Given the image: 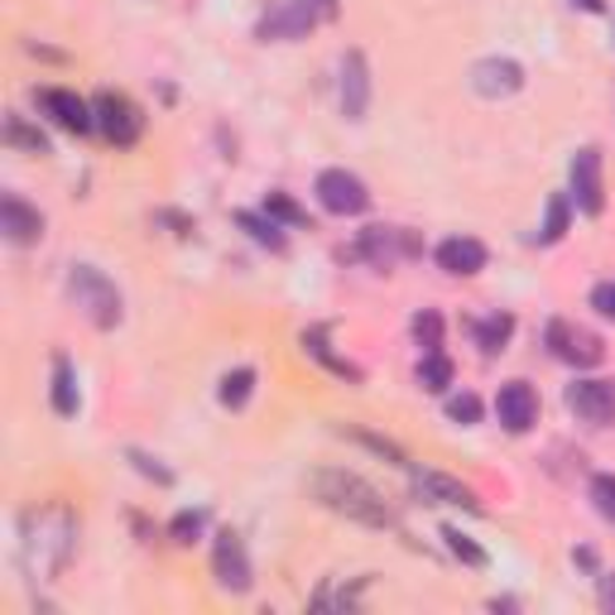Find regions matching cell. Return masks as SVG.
I'll use <instances>...</instances> for the list:
<instances>
[{"label": "cell", "mask_w": 615, "mask_h": 615, "mask_svg": "<svg viewBox=\"0 0 615 615\" xmlns=\"http://www.w3.org/2000/svg\"><path fill=\"white\" fill-rule=\"evenodd\" d=\"M77 548V515L68 505H44V509H30L20 519V558L30 568V578L39 582H54L63 568H68Z\"/></svg>", "instance_id": "1"}, {"label": "cell", "mask_w": 615, "mask_h": 615, "mask_svg": "<svg viewBox=\"0 0 615 615\" xmlns=\"http://www.w3.org/2000/svg\"><path fill=\"white\" fill-rule=\"evenodd\" d=\"M308 491L318 505L351 519V525H365V529H395L399 525L395 505H389L365 476H356V471H347V466H318L308 476Z\"/></svg>", "instance_id": "2"}, {"label": "cell", "mask_w": 615, "mask_h": 615, "mask_svg": "<svg viewBox=\"0 0 615 615\" xmlns=\"http://www.w3.org/2000/svg\"><path fill=\"white\" fill-rule=\"evenodd\" d=\"M68 298L77 308H83V318L91 322V327H116L125 318V298H121V289L101 274L97 265H73L68 270Z\"/></svg>", "instance_id": "3"}, {"label": "cell", "mask_w": 615, "mask_h": 615, "mask_svg": "<svg viewBox=\"0 0 615 615\" xmlns=\"http://www.w3.org/2000/svg\"><path fill=\"white\" fill-rule=\"evenodd\" d=\"M91 116H97V130L111 140V145H135L145 135V111L125 97V91H97L91 97Z\"/></svg>", "instance_id": "4"}, {"label": "cell", "mask_w": 615, "mask_h": 615, "mask_svg": "<svg viewBox=\"0 0 615 615\" xmlns=\"http://www.w3.org/2000/svg\"><path fill=\"white\" fill-rule=\"evenodd\" d=\"M212 572H217V586L231 596H245L255 586V568H251V553H245V539L235 529H221L217 543H212Z\"/></svg>", "instance_id": "5"}, {"label": "cell", "mask_w": 615, "mask_h": 615, "mask_svg": "<svg viewBox=\"0 0 615 615\" xmlns=\"http://www.w3.org/2000/svg\"><path fill=\"white\" fill-rule=\"evenodd\" d=\"M312 193H318L322 212H332V217H361L365 207H371L365 183L356 174H347V168H322L318 183H312Z\"/></svg>", "instance_id": "6"}, {"label": "cell", "mask_w": 615, "mask_h": 615, "mask_svg": "<svg viewBox=\"0 0 615 615\" xmlns=\"http://www.w3.org/2000/svg\"><path fill=\"white\" fill-rule=\"evenodd\" d=\"M568 178H572V207H578L582 217H601L606 212V178H601V150H578L572 154V168H568Z\"/></svg>", "instance_id": "7"}, {"label": "cell", "mask_w": 615, "mask_h": 615, "mask_svg": "<svg viewBox=\"0 0 615 615\" xmlns=\"http://www.w3.org/2000/svg\"><path fill=\"white\" fill-rule=\"evenodd\" d=\"M318 20H322V10L312 6V0H279V6H274L270 15L255 24V34L265 39V44H270V39H274V44H294V39H308V30Z\"/></svg>", "instance_id": "8"}, {"label": "cell", "mask_w": 615, "mask_h": 615, "mask_svg": "<svg viewBox=\"0 0 615 615\" xmlns=\"http://www.w3.org/2000/svg\"><path fill=\"white\" fill-rule=\"evenodd\" d=\"M418 251H424V245H418L414 231H404V227H365L361 231V245L351 255H365L375 270H389L395 260L418 255Z\"/></svg>", "instance_id": "9"}, {"label": "cell", "mask_w": 615, "mask_h": 615, "mask_svg": "<svg viewBox=\"0 0 615 615\" xmlns=\"http://www.w3.org/2000/svg\"><path fill=\"white\" fill-rule=\"evenodd\" d=\"M548 347H553L558 361L582 365V371H586V365H601V356H606V347H601L596 332H586V327H572V322H562V318L548 322Z\"/></svg>", "instance_id": "10"}, {"label": "cell", "mask_w": 615, "mask_h": 615, "mask_svg": "<svg viewBox=\"0 0 615 615\" xmlns=\"http://www.w3.org/2000/svg\"><path fill=\"white\" fill-rule=\"evenodd\" d=\"M568 409L592 428L615 424V381H578L568 385Z\"/></svg>", "instance_id": "11"}, {"label": "cell", "mask_w": 615, "mask_h": 615, "mask_svg": "<svg viewBox=\"0 0 615 615\" xmlns=\"http://www.w3.org/2000/svg\"><path fill=\"white\" fill-rule=\"evenodd\" d=\"M519 87H525V68H519L515 58H481L476 68H471V91L486 101L515 97Z\"/></svg>", "instance_id": "12"}, {"label": "cell", "mask_w": 615, "mask_h": 615, "mask_svg": "<svg viewBox=\"0 0 615 615\" xmlns=\"http://www.w3.org/2000/svg\"><path fill=\"white\" fill-rule=\"evenodd\" d=\"M495 418H501V428H509V433H529V428L539 424V395H534V385H525V381L501 385V395H495Z\"/></svg>", "instance_id": "13"}, {"label": "cell", "mask_w": 615, "mask_h": 615, "mask_svg": "<svg viewBox=\"0 0 615 615\" xmlns=\"http://www.w3.org/2000/svg\"><path fill=\"white\" fill-rule=\"evenodd\" d=\"M39 107H44L48 121L63 125V130H73V135H83V130L97 125V116H91V101H83L68 87H44V91H39Z\"/></svg>", "instance_id": "14"}, {"label": "cell", "mask_w": 615, "mask_h": 615, "mask_svg": "<svg viewBox=\"0 0 615 615\" xmlns=\"http://www.w3.org/2000/svg\"><path fill=\"white\" fill-rule=\"evenodd\" d=\"M371 111V63L361 48H347L342 58V116L347 121H365Z\"/></svg>", "instance_id": "15"}, {"label": "cell", "mask_w": 615, "mask_h": 615, "mask_svg": "<svg viewBox=\"0 0 615 615\" xmlns=\"http://www.w3.org/2000/svg\"><path fill=\"white\" fill-rule=\"evenodd\" d=\"M414 476V491L424 495V505H457V509H471V515H481V501H476V491L462 486V481H452V476H442V471H409Z\"/></svg>", "instance_id": "16"}, {"label": "cell", "mask_w": 615, "mask_h": 615, "mask_svg": "<svg viewBox=\"0 0 615 615\" xmlns=\"http://www.w3.org/2000/svg\"><path fill=\"white\" fill-rule=\"evenodd\" d=\"M0 231H6L10 245H34L39 235H44V217H39V207H30L20 193H6V198H0Z\"/></svg>", "instance_id": "17"}, {"label": "cell", "mask_w": 615, "mask_h": 615, "mask_svg": "<svg viewBox=\"0 0 615 615\" xmlns=\"http://www.w3.org/2000/svg\"><path fill=\"white\" fill-rule=\"evenodd\" d=\"M438 265L448 270V274H481L486 270V245L476 241V235H452V241H442L438 245Z\"/></svg>", "instance_id": "18"}, {"label": "cell", "mask_w": 615, "mask_h": 615, "mask_svg": "<svg viewBox=\"0 0 615 615\" xmlns=\"http://www.w3.org/2000/svg\"><path fill=\"white\" fill-rule=\"evenodd\" d=\"M304 351H308L312 361H322L332 375H342V381H351V385H361V381H365V371H361V365H351L347 356H337V351L327 347V327H308V332H304Z\"/></svg>", "instance_id": "19"}, {"label": "cell", "mask_w": 615, "mask_h": 615, "mask_svg": "<svg viewBox=\"0 0 615 615\" xmlns=\"http://www.w3.org/2000/svg\"><path fill=\"white\" fill-rule=\"evenodd\" d=\"M235 227H241L245 235H251L255 245H265V251H274V255H279L284 245H289V235L279 231V221H274L270 212H245V207H241V212H235Z\"/></svg>", "instance_id": "20"}, {"label": "cell", "mask_w": 615, "mask_h": 615, "mask_svg": "<svg viewBox=\"0 0 615 615\" xmlns=\"http://www.w3.org/2000/svg\"><path fill=\"white\" fill-rule=\"evenodd\" d=\"M471 332H476V347L486 351V356H495V351H505V342L515 337V318H509V312H491V318L471 322Z\"/></svg>", "instance_id": "21"}, {"label": "cell", "mask_w": 615, "mask_h": 615, "mask_svg": "<svg viewBox=\"0 0 615 615\" xmlns=\"http://www.w3.org/2000/svg\"><path fill=\"white\" fill-rule=\"evenodd\" d=\"M77 375H73V361L68 356H54V414L73 418L77 414Z\"/></svg>", "instance_id": "22"}, {"label": "cell", "mask_w": 615, "mask_h": 615, "mask_svg": "<svg viewBox=\"0 0 615 615\" xmlns=\"http://www.w3.org/2000/svg\"><path fill=\"white\" fill-rule=\"evenodd\" d=\"M255 395V371L251 365H241V371H227L221 375V389H217V399L227 404V409H245Z\"/></svg>", "instance_id": "23"}, {"label": "cell", "mask_w": 615, "mask_h": 615, "mask_svg": "<svg viewBox=\"0 0 615 615\" xmlns=\"http://www.w3.org/2000/svg\"><path fill=\"white\" fill-rule=\"evenodd\" d=\"M418 385H424L428 395H448V385H452V361L442 356V351H424V361H418Z\"/></svg>", "instance_id": "24"}, {"label": "cell", "mask_w": 615, "mask_h": 615, "mask_svg": "<svg viewBox=\"0 0 615 615\" xmlns=\"http://www.w3.org/2000/svg\"><path fill=\"white\" fill-rule=\"evenodd\" d=\"M568 221H572V198H562V193H553V198H548V217H543L539 241H543V245H558L562 235H568Z\"/></svg>", "instance_id": "25"}, {"label": "cell", "mask_w": 615, "mask_h": 615, "mask_svg": "<svg viewBox=\"0 0 615 615\" xmlns=\"http://www.w3.org/2000/svg\"><path fill=\"white\" fill-rule=\"evenodd\" d=\"M342 438H351V442H361V448H371V452H381V457H389L395 466H409V457H404V448L399 442H389V438H381V433H365V428H356V424H347V428H337Z\"/></svg>", "instance_id": "26"}, {"label": "cell", "mask_w": 615, "mask_h": 615, "mask_svg": "<svg viewBox=\"0 0 615 615\" xmlns=\"http://www.w3.org/2000/svg\"><path fill=\"white\" fill-rule=\"evenodd\" d=\"M6 145H15L24 154H48L44 130H30V125H24V116H10V121H6Z\"/></svg>", "instance_id": "27"}, {"label": "cell", "mask_w": 615, "mask_h": 615, "mask_svg": "<svg viewBox=\"0 0 615 615\" xmlns=\"http://www.w3.org/2000/svg\"><path fill=\"white\" fill-rule=\"evenodd\" d=\"M202 529H207V509H178L174 525H168V539L188 548V543H198V539H202Z\"/></svg>", "instance_id": "28"}, {"label": "cell", "mask_w": 615, "mask_h": 615, "mask_svg": "<svg viewBox=\"0 0 615 615\" xmlns=\"http://www.w3.org/2000/svg\"><path fill=\"white\" fill-rule=\"evenodd\" d=\"M442 543H448V553H452V558H462L466 568H486V548L471 543V534L452 529V525H442Z\"/></svg>", "instance_id": "29"}, {"label": "cell", "mask_w": 615, "mask_h": 615, "mask_svg": "<svg viewBox=\"0 0 615 615\" xmlns=\"http://www.w3.org/2000/svg\"><path fill=\"white\" fill-rule=\"evenodd\" d=\"M265 212L274 221H284V227H308V212L289 198V193H265Z\"/></svg>", "instance_id": "30"}, {"label": "cell", "mask_w": 615, "mask_h": 615, "mask_svg": "<svg viewBox=\"0 0 615 615\" xmlns=\"http://www.w3.org/2000/svg\"><path fill=\"white\" fill-rule=\"evenodd\" d=\"M414 342L424 347V351H438L442 347V318H438L433 308L414 312Z\"/></svg>", "instance_id": "31"}, {"label": "cell", "mask_w": 615, "mask_h": 615, "mask_svg": "<svg viewBox=\"0 0 615 615\" xmlns=\"http://www.w3.org/2000/svg\"><path fill=\"white\" fill-rule=\"evenodd\" d=\"M592 505H596L601 519H611V525H615V476H611V471H596V476H592Z\"/></svg>", "instance_id": "32"}, {"label": "cell", "mask_w": 615, "mask_h": 615, "mask_svg": "<svg viewBox=\"0 0 615 615\" xmlns=\"http://www.w3.org/2000/svg\"><path fill=\"white\" fill-rule=\"evenodd\" d=\"M448 418H452V424H476V418H481V399L471 395V389L452 395V399H448Z\"/></svg>", "instance_id": "33"}, {"label": "cell", "mask_w": 615, "mask_h": 615, "mask_svg": "<svg viewBox=\"0 0 615 615\" xmlns=\"http://www.w3.org/2000/svg\"><path fill=\"white\" fill-rule=\"evenodd\" d=\"M130 462H135V471H140V476L160 481V486H174V471H168V466H160V462H154V457H145V452H130Z\"/></svg>", "instance_id": "34"}, {"label": "cell", "mask_w": 615, "mask_h": 615, "mask_svg": "<svg viewBox=\"0 0 615 615\" xmlns=\"http://www.w3.org/2000/svg\"><path fill=\"white\" fill-rule=\"evenodd\" d=\"M592 308L601 312V318H615V279H601L592 289Z\"/></svg>", "instance_id": "35"}, {"label": "cell", "mask_w": 615, "mask_h": 615, "mask_svg": "<svg viewBox=\"0 0 615 615\" xmlns=\"http://www.w3.org/2000/svg\"><path fill=\"white\" fill-rule=\"evenodd\" d=\"M154 221H160V227H174V235H193V231H198V227H193V217L168 212V207H160V212H154Z\"/></svg>", "instance_id": "36"}, {"label": "cell", "mask_w": 615, "mask_h": 615, "mask_svg": "<svg viewBox=\"0 0 615 615\" xmlns=\"http://www.w3.org/2000/svg\"><path fill=\"white\" fill-rule=\"evenodd\" d=\"M601 606L615 611V578H601Z\"/></svg>", "instance_id": "37"}, {"label": "cell", "mask_w": 615, "mask_h": 615, "mask_svg": "<svg viewBox=\"0 0 615 615\" xmlns=\"http://www.w3.org/2000/svg\"><path fill=\"white\" fill-rule=\"evenodd\" d=\"M312 6L322 10V20H337V15H342V0H312Z\"/></svg>", "instance_id": "38"}, {"label": "cell", "mask_w": 615, "mask_h": 615, "mask_svg": "<svg viewBox=\"0 0 615 615\" xmlns=\"http://www.w3.org/2000/svg\"><path fill=\"white\" fill-rule=\"evenodd\" d=\"M572 6H582V10H592V15H601V10H606V0H572Z\"/></svg>", "instance_id": "39"}]
</instances>
